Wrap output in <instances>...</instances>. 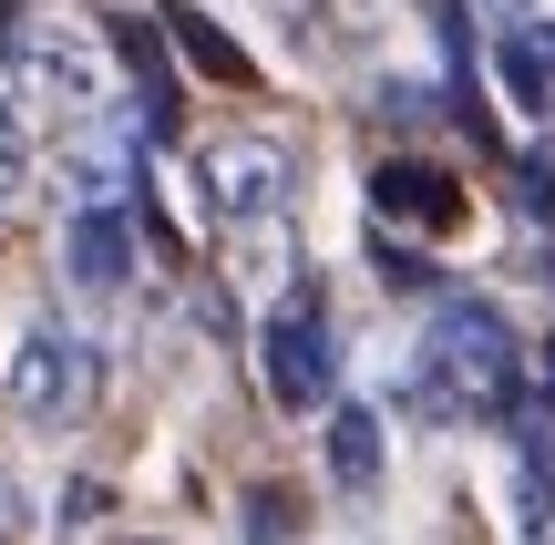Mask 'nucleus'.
I'll return each mask as SVG.
<instances>
[{"instance_id": "0eeeda50", "label": "nucleus", "mask_w": 555, "mask_h": 545, "mask_svg": "<svg viewBox=\"0 0 555 545\" xmlns=\"http://www.w3.org/2000/svg\"><path fill=\"white\" fill-rule=\"evenodd\" d=\"M494 82H504V103H515L525 124L555 114V31L545 21H515V31L494 41Z\"/></svg>"}, {"instance_id": "39448f33", "label": "nucleus", "mask_w": 555, "mask_h": 545, "mask_svg": "<svg viewBox=\"0 0 555 545\" xmlns=\"http://www.w3.org/2000/svg\"><path fill=\"white\" fill-rule=\"evenodd\" d=\"M258 371L278 391V412H330V381H339V340L319 309H278L258 329Z\"/></svg>"}, {"instance_id": "f8f14e48", "label": "nucleus", "mask_w": 555, "mask_h": 545, "mask_svg": "<svg viewBox=\"0 0 555 545\" xmlns=\"http://www.w3.org/2000/svg\"><path fill=\"white\" fill-rule=\"evenodd\" d=\"M0 545H31V494L0 473Z\"/></svg>"}, {"instance_id": "f03ea898", "label": "nucleus", "mask_w": 555, "mask_h": 545, "mask_svg": "<svg viewBox=\"0 0 555 545\" xmlns=\"http://www.w3.org/2000/svg\"><path fill=\"white\" fill-rule=\"evenodd\" d=\"M0 82H11V103H31L41 124H73V134L114 114V62H103V41L82 31V21H62V11L11 21V41H0Z\"/></svg>"}, {"instance_id": "423d86ee", "label": "nucleus", "mask_w": 555, "mask_h": 545, "mask_svg": "<svg viewBox=\"0 0 555 545\" xmlns=\"http://www.w3.org/2000/svg\"><path fill=\"white\" fill-rule=\"evenodd\" d=\"M62 278L82 299H114L134 278V206H73L62 217Z\"/></svg>"}, {"instance_id": "9d476101", "label": "nucleus", "mask_w": 555, "mask_h": 545, "mask_svg": "<svg viewBox=\"0 0 555 545\" xmlns=\"http://www.w3.org/2000/svg\"><path fill=\"white\" fill-rule=\"evenodd\" d=\"M165 31H176V41H185V62H196V73H206V82H258V62H247V52H237V41H227V31H217V21H206V11H196V0H165Z\"/></svg>"}, {"instance_id": "f257e3e1", "label": "nucleus", "mask_w": 555, "mask_h": 545, "mask_svg": "<svg viewBox=\"0 0 555 545\" xmlns=\"http://www.w3.org/2000/svg\"><path fill=\"white\" fill-rule=\"evenodd\" d=\"M515 381H525V350H515V320L483 299H442L433 329L412 350V391L433 423H494L515 412Z\"/></svg>"}, {"instance_id": "1a4fd4ad", "label": "nucleus", "mask_w": 555, "mask_h": 545, "mask_svg": "<svg viewBox=\"0 0 555 545\" xmlns=\"http://www.w3.org/2000/svg\"><path fill=\"white\" fill-rule=\"evenodd\" d=\"M371 206H380V217H422V226H453L463 217L453 176H433V165H380V176H371Z\"/></svg>"}, {"instance_id": "20e7f679", "label": "nucleus", "mask_w": 555, "mask_h": 545, "mask_svg": "<svg viewBox=\"0 0 555 545\" xmlns=\"http://www.w3.org/2000/svg\"><path fill=\"white\" fill-rule=\"evenodd\" d=\"M196 176H206V206H217L227 226L288 217V196H298V165H288V144H268V134H227L217 155L196 165Z\"/></svg>"}, {"instance_id": "9b49d317", "label": "nucleus", "mask_w": 555, "mask_h": 545, "mask_svg": "<svg viewBox=\"0 0 555 545\" xmlns=\"http://www.w3.org/2000/svg\"><path fill=\"white\" fill-rule=\"evenodd\" d=\"M41 185V114L0 93V206H21Z\"/></svg>"}, {"instance_id": "7ed1b4c3", "label": "nucleus", "mask_w": 555, "mask_h": 545, "mask_svg": "<svg viewBox=\"0 0 555 545\" xmlns=\"http://www.w3.org/2000/svg\"><path fill=\"white\" fill-rule=\"evenodd\" d=\"M0 391H11V412H21L31 432H62V423L93 412V350H82L73 329L31 320V329L11 340V361H0Z\"/></svg>"}, {"instance_id": "6e6552de", "label": "nucleus", "mask_w": 555, "mask_h": 545, "mask_svg": "<svg viewBox=\"0 0 555 545\" xmlns=\"http://www.w3.org/2000/svg\"><path fill=\"white\" fill-rule=\"evenodd\" d=\"M330 484L339 494L380 484V412L371 402H330Z\"/></svg>"}]
</instances>
